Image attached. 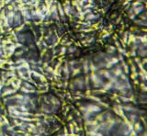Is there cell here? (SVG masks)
<instances>
[{
	"mask_svg": "<svg viewBox=\"0 0 147 136\" xmlns=\"http://www.w3.org/2000/svg\"><path fill=\"white\" fill-rule=\"evenodd\" d=\"M133 21H134V24L137 26L142 27V28H147V10L142 11Z\"/></svg>",
	"mask_w": 147,
	"mask_h": 136,
	"instance_id": "3",
	"label": "cell"
},
{
	"mask_svg": "<svg viewBox=\"0 0 147 136\" xmlns=\"http://www.w3.org/2000/svg\"><path fill=\"white\" fill-rule=\"evenodd\" d=\"M145 117L147 118V110H146V114H145Z\"/></svg>",
	"mask_w": 147,
	"mask_h": 136,
	"instance_id": "5",
	"label": "cell"
},
{
	"mask_svg": "<svg viewBox=\"0 0 147 136\" xmlns=\"http://www.w3.org/2000/svg\"><path fill=\"white\" fill-rule=\"evenodd\" d=\"M134 103L138 106H147V93L141 91L135 92Z\"/></svg>",
	"mask_w": 147,
	"mask_h": 136,
	"instance_id": "2",
	"label": "cell"
},
{
	"mask_svg": "<svg viewBox=\"0 0 147 136\" xmlns=\"http://www.w3.org/2000/svg\"><path fill=\"white\" fill-rule=\"evenodd\" d=\"M144 10H145L144 4L142 2L138 1V0H134V1L131 2L127 12H128V16L130 18V20H134Z\"/></svg>",
	"mask_w": 147,
	"mask_h": 136,
	"instance_id": "1",
	"label": "cell"
},
{
	"mask_svg": "<svg viewBox=\"0 0 147 136\" xmlns=\"http://www.w3.org/2000/svg\"><path fill=\"white\" fill-rule=\"evenodd\" d=\"M144 130H145L144 126V124H142V121H138V122H136V123L133 124V130H132L131 134L137 135V134L141 133L142 131H144Z\"/></svg>",
	"mask_w": 147,
	"mask_h": 136,
	"instance_id": "4",
	"label": "cell"
}]
</instances>
